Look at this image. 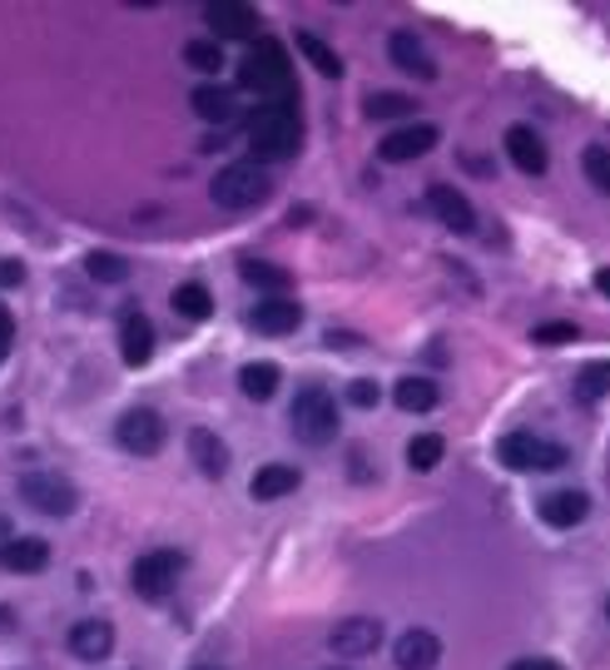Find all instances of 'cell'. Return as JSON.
Here are the masks:
<instances>
[{
    "mask_svg": "<svg viewBox=\"0 0 610 670\" xmlns=\"http://www.w3.org/2000/svg\"><path fill=\"white\" fill-rule=\"evenodd\" d=\"M179 571H184V551H174V547L144 551L130 567V587L139 601H159V596H169V587L179 581Z\"/></svg>",
    "mask_w": 610,
    "mask_h": 670,
    "instance_id": "obj_7",
    "label": "cell"
},
{
    "mask_svg": "<svg viewBox=\"0 0 610 670\" xmlns=\"http://www.w3.org/2000/svg\"><path fill=\"white\" fill-rule=\"evenodd\" d=\"M507 670H566V666H556V661H546V656H527V661H511Z\"/></svg>",
    "mask_w": 610,
    "mask_h": 670,
    "instance_id": "obj_39",
    "label": "cell"
},
{
    "mask_svg": "<svg viewBox=\"0 0 610 670\" xmlns=\"http://www.w3.org/2000/svg\"><path fill=\"white\" fill-rule=\"evenodd\" d=\"M84 269H90L94 283H124V279H130V259H124V253H100V249H94L90 259H84Z\"/></svg>",
    "mask_w": 610,
    "mask_h": 670,
    "instance_id": "obj_29",
    "label": "cell"
},
{
    "mask_svg": "<svg viewBox=\"0 0 610 670\" xmlns=\"http://www.w3.org/2000/svg\"><path fill=\"white\" fill-rule=\"evenodd\" d=\"M213 204L219 209H233V214H243V209H259L263 199L273 194V179H269V164H259V159H239V164L219 169L209 184Z\"/></svg>",
    "mask_w": 610,
    "mask_h": 670,
    "instance_id": "obj_3",
    "label": "cell"
},
{
    "mask_svg": "<svg viewBox=\"0 0 610 670\" xmlns=\"http://www.w3.org/2000/svg\"><path fill=\"white\" fill-rule=\"evenodd\" d=\"M189 457H194V467L209 482H219L223 472H229V447H223L219 432H209V428H194L189 432Z\"/></svg>",
    "mask_w": 610,
    "mask_h": 670,
    "instance_id": "obj_20",
    "label": "cell"
},
{
    "mask_svg": "<svg viewBox=\"0 0 610 670\" xmlns=\"http://www.w3.org/2000/svg\"><path fill=\"white\" fill-rule=\"evenodd\" d=\"M249 144H253V159H259V164H283V159H293L298 144H303L298 110L293 104H263L249 124Z\"/></svg>",
    "mask_w": 610,
    "mask_h": 670,
    "instance_id": "obj_2",
    "label": "cell"
},
{
    "mask_svg": "<svg viewBox=\"0 0 610 670\" xmlns=\"http://www.w3.org/2000/svg\"><path fill=\"white\" fill-rule=\"evenodd\" d=\"M110 651H114L110 621H74L70 626V656H80V661H104Z\"/></svg>",
    "mask_w": 610,
    "mask_h": 670,
    "instance_id": "obj_19",
    "label": "cell"
},
{
    "mask_svg": "<svg viewBox=\"0 0 610 670\" xmlns=\"http://www.w3.org/2000/svg\"><path fill=\"white\" fill-rule=\"evenodd\" d=\"M293 438L308 442V447H328L338 438V402L328 388H303L293 398Z\"/></svg>",
    "mask_w": 610,
    "mask_h": 670,
    "instance_id": "obj_5",
    "label": "cell"
},
{
    "mask_svg": "<svg viewBox=\"0 0 610 670\" xmlns=\"http://www.w3.org/2000/svg\"><path fill=\"white\" fill-rule=\"evenodd\" d=\"M417 104L407 100V94H392V90H378V94H368V114L372 120H402V114H412Z\"/></svg>",
    "mask_w": 610,
    "mask_h": 670,
    "instance_id": "obj_33",
    "label": "cell"
},
{
    "mask_svg": "<svg viewBox=\"0 0 610 670\" xmlns=\"http://www.w3.org/2000/svg\"><path fill=\"white\" fill-rule=\"evenodd\" d=\"M114 438H120L124 452H134V457H154L159 447H164V418H159L154 408H130L120 418V428H114Z\"/></svg>",
    "mask_w": 610,
    "mask_h": 670,
    "instance_id": "obj_8",
    "label": "cell"
},
{
    "mask_svg": "<svg viewBox=\"0 0 610 670\" xmlns=\"http://www.w3.org/2000/svg\"><path fill=\"white\" fill-rule=\"evenodd\" d=\"M581 169H586V179H591L601 194H610V149L606 144H591L581 154Z\"/></svg>",
    "mask_w": 610,
    "mask_h": 670,
    "instance_id": "obj_34",
    "label": "cell"
},
{
    "mask_svg": "<svg viewBox=\"0 0 610 670\" xmlns=\"http://www.w3.org/2000/svg\"><path fill=\"white\" fill-rule=\"evenodd\" d=\"M50 567V547L40 537H10L0 541V571H16V577H36Z\"/></svg>",
    "mask_w": 610,
    "mask_h": 670,
    "instance_id": "obj_13",
    "label": "cell"
},
{
    "mask_svg": "<svg viewBox=\"0 0 610 670\" xmlns=\"http://www.w3.org/2000/svg\"><path fill=\"white\" fill-rule=\"evenodd\" d=\"M194 670H219V666H194Z\"/></svg>",
    "mask_w": 610,
    "mask_h": 670,
    "instance_id": "obj_43",
    "label": "cell"
},
{
    "mask_svg": "<svg viewBox=\"0 0 610 670\" xmlns=\"http://www.w3.org/2000/svg\"><path fill=\"white\" fill-rule=\"evenodd\" d=\"M278 363H243L239 368V388H243V398H253V402H269L273 392H278Z\"/></svg>",
    "mask_w": 610,
    "mask_h": 670,
    "instance_id": "obj_25",
    "label": "cell"
},
{
    "mask_svg": "<svg viewBox=\"0 0 610 670\" xmlns=\"http://www.w3.org/2000/svg\"><path fill=\"white\" fill-rule=\"evenodd\" d=\"M209 308H213V298H209L203 283H179V289H174V313L189 318V323H203V318H209Z\"/></svg>",
    "mask_w": 610,
    "mask_h": 670,
    "instance_id": "obj_28",
    "label": "cell"
},
{
    "mask_svg": "<svg viewBox=\"0 0 610 670\" xmlns=\"http://www.w3.org/2000/svg\"><path fill=\"white\" fill-rule=\"evenodd\" d=\"M243 283H253V289H269V293L283 298V289H288V273H283V269H273V263L243 259Z\"/></svg>",
    "mask_w": 610,
    "mask_h": 670,
    "instance_id": "obj_31",
    "label": "cell"
},
{
    "mask_svg": "<svg viewBox=\"0 0 610 670\" xmlns=\"http://www.w3.org/2000/svg\"><path fill=\"white\" fill-rule=\"evenodd\" d=\"M497 462L511 467V472H561L571 462V452L551 438H537V432H507L497 442Z\"/></svg>",
    "mask_w": 610,
    "mask_h": 670,
    "instance_id": "obj_4",
    "label": "cell"
},
{
    "mask_svg": "<svg viewBox=\"0 0 610 670\" xmlns=\"http://www.w3.org/2000/svg\"><path fill=\"white\" fill-rule=\"evenodd\" d=\"M298 323H303V308H298L293 298H263L249 313V328H259V333H269V338L298 333Z\"/></svg>",
    "mask_w": 610,
    "mask_h": 670,
    "instance_id": "obj_15",
    "label": "cell"
},
{
    "mask_svg": "<svg viewBox=\"0 0 610 670\" xmlns=\"http://www.w3.org/2000/svg\"><path fill=\"white\" fill-rule=\"evenodd\" d=\"M348 402H352V408H378V382H372V378L348 382Z\"/></svg>",
    "mask_w": 610,
    "mask_h": 670,
    "instance_id": "obj_35",
    "label": "cell"
},
{
    "mask_svg": "<svg viewBox=\"0 0 610 670\" xmlns=\"http://www.w3.org/2000/svg\"><path fill=\"white\" fill-rule=\"evenodd\" d=\"M442 452H447V442L437 438V432H417V438L407 442V467H412V472H432V467L442 462Z\"/></svg>",
    "mask_w": 610,
    "mask_h": 670,
    "instance_id": "obj_27",
    "label": "cell"
},
{
    "mask_svg": "<svg viewBox=\"0 0 610 670\" xmlns=\"http://www.w3.org/2000/svg\"><path fill=\"white\" fill-rule=\"evenodd\" d=\"M0 541H10V517H0Z\"/></svg>",
    "mask_w": 610,
    "mask_h": 670,
    "instance_id": "obj_41",
    "label": "cell"
},
{
    "mask_svg": "<svg viewBox=\"0 0 610 670\" xmlns=\"http://www.w3.org/2000/svg\"><path fill=\"white\" fill-rule=\"evenodd\" d=\"M16 492H20V502L36 507V512H46V517H70L74 507H80L74 482L60 477V472H50V467H30V472H20Z\"/></svg>",
    "mask_w": 610,
    "mask_h": 670,
    "instance_id": "obj_6",
    "label": "cell"
},
{
    "mask_svg": "<svg viewBox=\"0 0 610 670\" xmlns=\"http://www.w3.org/2000/svg\"><path fill=\"white\" fill-rule=\"evenodd\" d=\"M328 646H333L342 661H362V656H372L382 646V621H372V616H348V621H338L333 631H328Z\"/></svg>",
    "mask_w": 610,
    "mask_h": 670,
    "instance_id": "obj_9",
    "label": "cell"
},
{
    "mask_svg": "<svg viewBox=\"0 0 610 670\" xmlns=\"http://www.w3.org/2000/svg\"><path fill=\"white\" fill-rule=\"evenodd\" d=\"M576 398H581V402L610 398V358H606V363H586L581 368V378H576Z\"/></svg>",
    "mask_w": 610,
    "mask_h": 670,
    "instance_id": "obj_30",
    "label": "cell"
},
{
    "mask_svg": "<svg viewBox=\"0 0 610 670\" xmlns=\"http://www.w3.org/2000/svg\"><path fill=\"white\" fill-rule=\"evenodd\" d=\"M606 616H610V601H606Z\"/></svg>",
    "mask_w": 610,
    "mask_h": 670,
    "instance_id": "obj_44",
    "label": "cell"
},
{
    "mask_svg": "<svg viewBox=\"0 0 610 670\" xmlns=\"http://www.w3.org/2000/svg\"><path fill=\"white\" fill-rule=\"evenodd\" d=\"M0 621H10V611H6V606H0Z\"/></svg>",
    "mask_w": 610,
    "mask_h": 670,
    "instance_id": "obj_42",
    "label": "cell"
},
{
    "mask_svg": "<svg viewBox=\"0 0 610 670\" xmlns=\"http://www.w3.org/2000/svg\"><path fill=\"white\" fill-rule=\"evenodd\" d=\"M388 56H392V66L407 70V74H417V80H437V60L427 56V46L412 36V30H392Z\"/></svg>",
    "mask_w": 610,
    "mask_h": 670,
    "instance_id": "obj_17",
    "label": "cell"
},
{
    "mask_svg": "<svg viewBox=\"0 0 610 670\" xmlns=\"http://www.w3.org/2000/svg\"><path fill=\"white\" fill-rule=\"evenodd\" d=\"M586 517H591V497H586V492H551L541 502V521H546V527H556V531L581 527Z\"/></svg>",
    "mask_w": 610,
    "mask_h": 670,
    "instance_id": "obj_22",
    "label": "cell"
},
{
    "mask_svg": "<svg viewBox=\"0 0 610 670\" xmlns=\"http://www.w3.org/2000/svg\"><path fill=\"white\" fill-rule=\"evenodd\" d=\"M437 140H442V130H437V124L412 120V124H402V130H392L388 140L378 144V154L388 159V164H412V159H422L427 149H437Z\"/></svg>",
    "mask_w": 610,
    "mask_h": 670,
    "instance_id": "obj_10",
    "label": "cell"
},
{
    "mask_svg": "<svg viewBox=\"0 0 610 670\" xmlns=\"http://www.w3.org/2000/svg\"><path fill=\"white\" fill-rule=\"evenodd\" d=\"M184 66H189V70H203V74L223 70V50H219V40H189V46H184Z\"/></svg>",
    "mask_w": 610,
    "mask_h": 670,
    "instance_id": "obj_32",
    "label": "cell"
},
{
    "mask_svg": "<svg viewBox=\"0 0 610 670\" xmlns=\"http://www.w3.org/2000/svg\"><path fill=\"white\" fill-rule=\"evenodd\" d=\"M427 209H432V214L442 219L452 233H477V209H472V199H467L462 189L432 184V189H427Z\"/></svg>",
    "mask_w": 610,
    "mask_h": 670,
    "instance_id": "obj_11",
    "label": "cell"
},
{
    "mask_svg": "<svg viewBox=\"0 0 610 670\" xmlns=\"http://www.w3.org/2000/svg\"><path fill=\"white\" fill-rule=\"evenodd\" d=\"M437 398H442V392H437L432 378H402L398 388H392V402H398L402 412H432Z\"/></svg>",
    "mask_w": 610,
    "mask_h": 670,
    "instance_id": "obj_24",
    "label": "cell"
},
{
    "mask_svg": "<svg viewBox=\"0 0 610 670\" xmlns=\"http://www.w3.org/2000/svg\"><path fill=\"white\" fill-rule=\"evenodd\" d=\"M531 338L537 343H576V323H541Z\"/></svg>",
    "mask_w": 610,
    "mask_h": 670,
    "instance_id": "obj_36",
    "label": "cell"
},
{
    "mask_svg": "<svg viewBox=\"0 0 610 670\" xmlns=\"http://www.w3.org/2000/svg\"><path fill=\"white\" fill-rule=\"evenodd\" d=\"M239 84L249 94H259L263 104H293L298 110V84H293V66H288V50L269 36L259 46H249V56L239 66Z\"/></svg>",
    "mask_w": 610,
    "mask_h": 670,
    "instance_id": "obj_1",
    "label": "cell"
},
{
    "mask_svg": "<svg viewBox=\"0 0 610 670\" xmlns=\"http://www.w3.org/2000/svg\"><path fill=\"white\" fill-rule=\"evenodd\" d=\"M298 56H303L318 74H328V80H338V74H342L338 50H333V46H323V40H318L313 30H298Z\"/></svg>",
    "mask_w": 610,
    "mask_h": 670,
    "instance_id": "obj_26",
    "label": "cell"
},
{
    "mask_svg": "<svg viewBox=\"0 0 610 670\" xmlns=\"http://www.w3.org/2000/svg\"><path fill=\"white\" fill-rule=\"evenodd\" d=\"M507 154H511V164H517L521 174H546V164H551V154H546L541 134L531 130V124H511V130H507Z\"/></svg>",
    "mask_w": 610,
    "mask_h": 670,
    "instance_id": "obj_18",
    "label": "cell"
},
{
    "mask_svg": "<svg viewBox=\"0 0 610 670\" xmlns=\"http://www.w3.org/2000/svg\"><path fill=\"white\" fill-rule=\"evenodd\" d=\"M298 482H303V472H298V467L269 462V467H259V472H253L249 492H253V502H278V497L298 492Z\"/></svg>",
    "mask_w": 610,
    "mask_h": 670,
    "instance_id": "obj_21",
    "label": "cell"
},
{
    "mask_svg": "<svg viewBox=\"0 0 610 670\" xmlns=\"http://www.w3.org/2000/svg\"><path fill=\"white\" fill-rule=\"evenodd\" d=\"M10 343H16V318H10V308L0 303V363H6Z\"/></svg>",
    "mask_w": 610,
    "mask_h": 670,
    "instance_id": "obj_37",
    "label": "cell"
},
{
    "mask_svg": "<svg viewBox=\"0 0 610 670\" xmlns=\"http://www.w3.org/2000/svg\"><path fill=\"white\" fill-rule=\"evenodd\" d=\"M120 353L130 368H144L149 353H154V323H149L139 308H124L120 313Z\"/></svg>",
    "mask_w": 610,
    "mask_h": 670,
    "instance_id": "obj_14",
    "label": "cell"
},
{
    "mask_svg": "<svg viewBox=\"0 0 610 670\" xmlns=\"http://www.w3.org/2000/svg\"><path fill=\"white\" fill-rule=\"evenodd\" d=\"M596 289H601V293L610 298V269H601V273H596Z\"/></svg>",
    "mask_w": 610,
    "mask_h": 670,
    "instance_id": "obj_40",
    "label": "cell"
},
{
    "mask_svg": "<svg viewBox=\"0 0 610 670\" xmlns=\"http://www.w3.org/2000/svg\"><path fill=\"white\" fill-rule=\"evenodd\" d=\"M26 283V269L16 259H0V289H20Z\"/></svg>",
    "mask_w": 610,
    "mask_h": 670,
    "instance_id": "obj_38",
    "label": "cell"
},
{
    "mask_svg": "<svg viewBox=\"0 0 610 670\" xmlns=\"http://www.w3.org/2000/svg\"><path fill=\"white\" fill-rule=\"evenodd\" d=\"M203 16H209V26L219 40H249L253 30H259V16H253L249 6H239V0H213Z\"/></svg>",
    "mask_w": 610,
    "mask_h": 670,
    "instance_id": "obj_16",
    "label": "cell"
},
{
    "mask_svg": "<svg viewBox=\"0 0 610 670\" xmlns=\"http://www.w3.org/2000/svg\"><path fill=\"white\" fill-rule=\"evenodd\" d=\"M189 104H194V114L203 124H229L233 120V90H223V84H199Z\"/></svg>",
    "mask_w": 610,
    "mask_h": 670,
    "instance_id": "obj_23",
    "label": "cell"
},
{
    "mask_svg": "<svg viewBox=\"0 0 610 670\" xmlns=\"http://www.w3.org/2000/svg\"><path fill=\"white\" fill-rule=\"evenodd\" d=\"M392 661H398V670H437L442 666V641L432 631H422V626H412V631L398 636Z\"/></svg>",
    "mask_w": 610,
    "mask_h": 670,
    "instance_id": "obj_12",
    "label": "cell"
}]
</instances>
